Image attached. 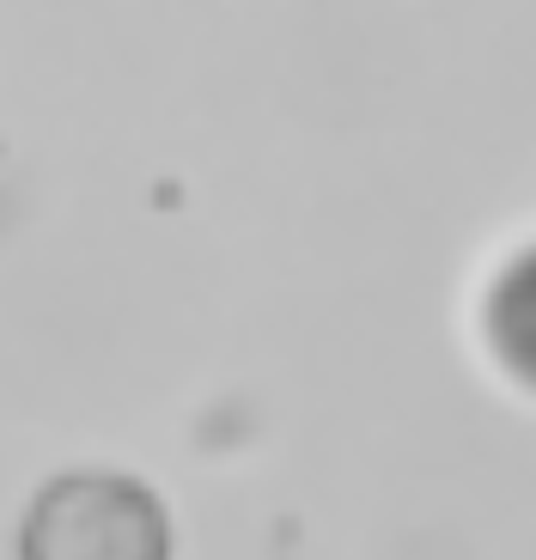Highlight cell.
<instances>
[{"mask_svg":"<svg viewBox=\"0 0 536 560\" xmlns=\"http://www.w3.org/2000/svg\"><path fill=\"white\" fill-rule=\"evenodd\" d=\"M171 512L128 469H61L19 518V560H171Z\"/></svg>","mask_w":536,"mask_h":560,"instance_id":"6da1fadb","label":"cell"},{"mask_svg":"<svg viewBox=\"0 0 536 560\" xmlns=\"http://www.w3.org/2000/svg\"><path fill=\"white\" fill-rule=\"evenodd\" d=\"M481 329H488L500 372L536 390V250H524L518 262L500 268V280L488 287Z\"/></svg>","mask_w":536,"mask_h":560,"instance_id":"7a4b0ae2","label":"cell"}]
</instances>
